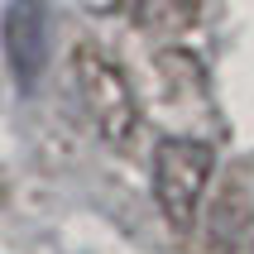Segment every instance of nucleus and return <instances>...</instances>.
I'll return each instance as SVG.
<instances>
[{
    "instance_id": "nucleus-1",
    "label": "nucleus",
    "mask_w": 254,
    "mask_h": 254,
    "mask_svg": "<svg viewBox=\"0 0 254 254\" xmlns=\"http://www.w3.org/2000/svg\"><path fill=\"white\" fill-rule=\"evenodd\" d=\"M72 72H77V86H82V101L91 111L96 134L111 149H134V139H139V101H134V86H129L125 67L96 43H77Z\"/></svg>"
},
{
    "instance_id": "nucleus-2",
    "label": "nucleus",
    "mask_w": 254,
    "mask_h": 254,
    "mask_svg": "<svg viewBox=\"0 0 254 254\" xmlns=\"http://www.w3.org/2000/svg\"><path fill=\"white\" fill-rule=\"evenodd\" d=\"M211 173H216V149L206 139L173 134L154 149V201L178 235H187L197 226L201 192L211 183Z\"/></svg>"
},
{
    "instance_id": "nucleus-3",
    "label": "nucleus",
    "mask_w": 254,
    "mask_h": 254,
    "mask_svg": "<svg viewBox=\"0 0 254 254\" xmlns=\"http://www.w3.org/2000/svg\"><path fill=\"white\" fill-rule=\"evenodd\" d=\"M0 34H5V58H10L14 82L34 91L48 67V5L43 0H10Z\"/></svg>"
},
{
    "instance_id": "nucleus-4",
    "label": "nucleus",
    "mask_w": 254,
    "mask_h": 254,
    "mask_svg": "<svg viewBox=\"0 0 254 254\" xmlns=\"http://www.w3.org/2000/svg\"><path fill=\"white\" fill-rule=\"evenodd\" d=\"M206 240L211 254H254V201L245 197V187H226V197L211 211Z\"/></svg>"
},
{
    "instance_id": "nucleus-6",
    "label": "nucleus",
    "mask_w": 254,
    "mask_h": 254,
    "mask_svg": "<svg viewBox=\"0 0 254 254\" xmlns=\"http://www.w3.org/2000/svg\"><path fill=\"white\" fill-rule=\"evenodd\" d=\"M0 211H5V173H0Z\"/></svg>"
},
{
    "instance_id": "nucleus-5",
    "label": "nucleus",
    "mask_w": 254,
    "mask_h": 254,
    "mask_svg": "<svg viewBox=\"0 0 254 254\" xmlns=\"http://www.w3.org/2000/svg\"><path fill=\"white\" fill-rule=\"evenodd\" d=\"M201 14V0H139L134 5V24L144 34H187Z\"/></svg>"
}]
</instances>
